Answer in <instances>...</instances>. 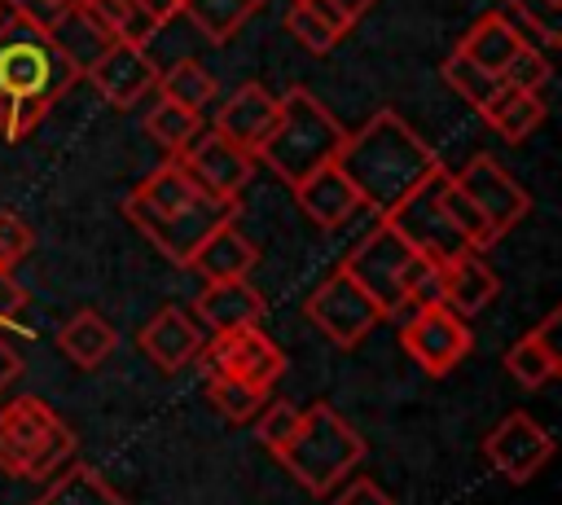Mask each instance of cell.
<instances>
[{
  "label": "cell",
  "instance_id": "cell-1",
  "mask_svg": "<svg viewBox=\"0 0 562 505\" xmlns=\"http://www.w3.org/2000/svg\"><path fill=\"white\" fill-rule=\"evenodd\" d=\"M334 162L351 180L360 206H369L378 220L391 206H400L417 184H426L435 171H443V158L395 110H378L356 132H347Z\"/></svg>",
  "mask_w": 562,
  "mask_h": 505
},
{
  "label": "cell",
  "instance_id": "cell-2",
  "mask_svg": "<svg viewBox=\"0 0 562 505\" xmlns=\"http://www.w3.org/2000/svg\"><path fill=\"white\" fill-rule=\"evenodd\" d=\"M123 215L171 259V263H189V255L206 242V233H215L220 224L237 220V198H215L206 193L180 158H167L162 167H154L123 202Z\"/></svg>",
  "mask_w": 562,
  "mask_h": 505
},
{
  "label": "cell",
  "instance_id": "cell-3",
  "mask_svg": "<svg viewBox=\"0 0 562 505\" xmlns=\"http://www.w3.org/2000/svg\"><path fill=\"white\" fill-rule=\"evenodd\" d=\"M75 79L79 75L53 48L44 26L18 13L0 18V136L9 145L31 136Z\"/></svg>",
  "mask_w": 562,
  "mask_h": 505
},
{
  "label": "cell",
  "instance_id": "cell-4",
  "mask_svg": "<svg viewBox=\"0 0 562 505\" xmlns=\"http://www.w3.org/2000/svg\"><path fill=\"white\" fill-rule=\"evenodd\" d=\"M347 127L334 119V110L303 83H294L285 97H277V123L263 136L259 154L268 171H277L285 184H299L303 176L329 167L342 149Z\"/></svg>",
  "mask_w": 562,
  "mask_h": 505
},
{
  "label": "cell",
  "instance_id": "cell-5",
  "mask_svg": "<svg viewBox=\"0 0 562 505\" xmlns=\"http://www.w3.org/2000/svg\"><path fill=\"white\" fill-rule=\"evenodd\" d=\"M277 461L294 474V483L303 492L325 496L351 474V465L364 461V439L334 404H312V408H303L299 430L277 452Z\"/></svg>",
  "mask_w": 562,
  "mask_h": 505
},
{
  "label": "cell",
  "instance_id": "cell-6",
  "mask_svg": "<svg viewBox=\"0 0 562 505\" xmlns=\"http://www.w3.org/2000/svg\"><path fill=\"white\" fill-rule=\"evenodd\" d=\"M75 457V430L40 395L0 408V470L13 479H53Z\"/></svg>",
  "mask_w": 562,
  "mask_h": 505
},
{
  "label": "cell",
  "instance_id": "cell-7",
  "mask_svg": "<svg viewBox=\"0 0 562 505\" xmlns=\"http://www.w3.org/2000/svg\"><path fill=\"white\" fill-rule=\"evenodd\" d=\"M417 259H422V255H417L386 220H378V228H369V233L347 250V259H342L338 268L378 303L382 316H395V312L408 307V277H413Z\"/></svg>",
  "mask_w": 562,
  "mask_h": 505
},
{
  "label": "cell",
  "instance_id": "cell-8",
  "mask_svg": "<svg viewBox=\"0 0 562 505\" xmlns=\"http://www.w3.org/2000/svg\"><path fill=\"white\" fill-rule=\"evenodd\" d=\"M443 171H448V167H443ZM443 171H435L426 184H417L400 206H391V211L382 215L417 255H426V259H435V263H448L452 255L470 250V242L457 233V224H452L448 211H443V198H439Z\"/></svg>",
  "mask_w": 562,
  "mask_h": 505
},
{
  "label": "cell",
  "instance_id": "cell-9",
  "mask_svg": "<svg viewBox=\"0 0 562 505\" xmlns=\"http://www.w3.org/2000/svg\"><path fill=\"white\" fill-rule=\"evenodd\" d=\"M400 343L413 356V364H422V373L443 378L470 356V325H465V316H457L452 307L430 299V303H417V312L404 321Z\"/></svg>",
  "mask_w": 562,
  "mask_h": 505
},
{
  "label": "cell",
  "instance_id": "cell-10",
  "mask_svg": "<svg viewBox=\"0 0 562 505\" xmlns=\"http://www.w3.org/2000/svg\"><path fill=\"white\" fill-rule=\"evenodd\" d=\"M198 356L206 360V373L237 378L259 391H272V382H281V373H285V351L259 325L220 329V334H211V347H202Z\"/></svg>",
  "mask_w": 562,
  "mask_h": 505
},
{
  "label": "cell",
  "instance_id": "cell-11",
  "mask_svg": "<svg viewBox=\"0 0 562 505\" xmlns=\"http://www.w3.org/2000/svg\"><path fill=\"white\" fill-rule=\"evenodd\" d=\"M303 312H307V321H312L334 347H356V343H364L369 329L382 321L378 303H373L342 268H338L334 277H325V281L307 294Z\"/></svg>",
  "mask_w": 562,
  "mask_h": 505
},
{
  "label": "cell",
  "instance_id": "cell-12",
  "mask_svg": "<svg viewBox=\"0 0 562 505\" xmlns=\"http://www.w3.org/2000/svg\"><path fill=\"white\" fill-rule=\"evenodd\" d=\"M457 189L479 206V215L492 224L496 237H505L527 211H531V193L492 158V154H474L465 167L452 171Z\"/></svg>",
  "mask_w": 562,
  "mask_h": 505
},
{
  "label": "cell",
  "instance_id": "cell-13",
  "mask_svg": "<svg viewBox=\"0 0 562 505\" xmlns=\"http://www.w3.org/2000/svg\"><path fill=\"white\" fill-rule=\"evenodd\" d=\"M483 457H487V465H492L496 474H505L509 483H527V479H536V474L544 470V461L553 457V435H549L536 417H527L522 408H514V413H505V417L487 430Z\"/></svg>",
  "mask_w": 562,
  "mask_h": 505
},
{
  "label": "cell",
  "instance_id": "cell-14",
  "mask_svg": "<svg viewBox=\"0 0 562 505\" xmlns=\"http://www.w3.org/2000/svg\"><path fill=\"white\" fill-rule=\"evenodd\" d=\"M83 79H92V88L105 97V105L132 110V105H140L149 92H158V61L145 53V44H136V40H114V44L92 61V70H88Z\"/></svg>",
  "mask_w": 562,
  "mask_h": 505
},
{
  "label": "cell",
  "instance_id": "cell-15",
  "mask_svg": "<svg viewBox=\"0 0 562 505\" xmlns=\"http://www.w3.org/2000/svg\"><path fill=\"white\" fill-rule=\"evenodd\" d=\"M180 162H184V171H189L206 193H215V198H237V193L250 184V176H255V158H250L246 149H237L233 141H224L215 127H211L206 136L198 132V136L184 145Z\"/></svg>",
  "mask_w": 562,
  "mask_h": 505
},
{
  "label": "cell",
  "instance_id": "cell-16",
  "mask_svg": "<svg viewBox=\"0 0 562 505\" xmlns=\"http://www.w3.org/2000/svg\"><path fill=\"white\" fill-rule=\"evenodd\" d=\"M272 123H277V92H268L255 79L233 88V97L220 101V110H215V132L224 141H233L237 149H246L250 158L259 154V145L272 132Z\"/></svg>",
  "mask_w": 562,
  "mask_h": 505
},
{
  "label": "cell",
  "instance_id": "cell-17",
  "mask_svg": "<svg viewBox=\"0 0 562 505\" xmlns=\"http://www.w3.org/2000/svg\"><path fill=\"white\" fill-rule=\"evenodd\" d=\"M44 31H48L53 48L70 61V70H75V75H88V70H92V61H97L114 40H119V35L110 31V22H105L97 9H88L83 0H70V4H66V9L44 26Z\"/></svg>",
  "mask_w": 562,
  "mask_h": 505
},
{
  "label": "cell",
  "instance_id": "cell-18",
  "mask_svg": "<svg viewBox=\"0 0 562 505\" xmlns=\"http://www.w3.org/2000/svg\"><path fill=\"white\" fill-rule=\"evenodd\" d=\"M136 347H140L158 369L176 373V369H184V364L198 360V351H202V329H198V321H193L184 307H171V303H167V307H158V312L140 325Z\"/></svg>",
  "mask_w": 562,
  "mask_h": 505
},
{
  "label": "cell",
  "instance_id": "cell-19",
  "mask_svg": "<svg viewBox=\"0 0 562 505\" xmlns=\"http://www.w3.org/2000/svg\"><path fill=\"white\" fill-rule=\"evenodd\" d=\"M435 294L457 316H474V312H483L501 294V277L492 272L483 250H461L448 263H439V290Z\"/></svg>",
  "mask_w": 562,
  "mask_h": 505
},
{
  "label": "cell",
  "instance_id": "cell-20",
  "mask_svg": "<svg viewBox=\"0 0 562 505\" xmlns=\"http://www.w3.org/2000/svg\"><path fill=\"white\" fill-rule=\"evenodd\" d=\"M558 329H562V312L553 307V312H544V321L531 334H522L505 351V373L522 391H540L544 382L558 378V369H562V338H558Z\"/></svg>",
  "mask_w": 562,
  "mask_h": 505
},
{
  "label": "cell",
  "instance_id": "cell-21",
  "mask_svg": "<svg viewBox=\"0 0 562 505\" xmlns=\"http://www.w3.org/2000/svg\"><path fill=\"white\" fill-rule=\"evenodd\" d=\"M290 189H294L303 215H307L316 228H338V224H347V220L360 211V198H356L351 180L338 171V162H329V167L303 176V180L290 184Z\"/></svg>",
  "mask_w": 562,
  "mask_h": 505
},
{
  "label": "cell",
  "instance_id": "cell-22",
  "mask_svg": "<svg viewBox=\"0 0 562 505\" xmlns=\"http://www.w3.org/2000/svg\"><path fill=\"white\" fill-rule=\"evenodd\" d=\"M193 312L202 316V325L211 334L220 329H237V325H259L263 321V294L246 281V277H233V281H206L193 299Z\"/></svg>",
  "mask_w": 562,
  "mask_h": 505
},
{
  "label": "cell",
  "instance_id": "cell-23",
  "mask_svg": "<svg viewBox=\"0 0 562 505\" xmlns=\"http://www.w3.org/2000/svg\"><path fill=\"white\" fill-rule=\"evenodd\" d=\"M259 263V246L228 220V224H220L215 233H206V242L189 255V263L184 268H193L198 277H202V285L206 281H233V277H250V268Z\"/></svg>",
  "mask_w": 562,
  "mask_h": 505
},
{
  "label": "cell",
  "instance_id": "cell-24",
  "mask_svg": "<svg viewBox=\"0 0 562 505\" xmlns=\"http://www.w3.org/2000/svg\"><path fill=\"white\" fill-rule=\"evenodd\" d=\"M527 40L518 35V26L509 22V13H501V9H492V13H483V18H474L470 22V31L457 40V48L452 53H461V57H470L474 66H483V70H505V61L522 48Z\"/></svg>",
  "mask_w": 562,
  "mask_h": 505
},
{
  "label": "cell",
  "instance_id": "cell-25",
  "mask_svg": "<svg viewBox=\"0 0 562 505\" xmlns=\"http://www.w3.org/2000/svg\"><path fill=\"white\" fill-rule=\"evenodd\" d=\"M119 347V334L114 325L97 312V307H79L61 329H57V351L79 364V369H101Z\"/></svg>",
  "mask_w": 562,
  "mask_h": 505
},
{
  "label": "cell",
  "instance_id": "cell-26",
  "mask_svg": "<svg viewBox=\"0 0 562 505\" xmlns=\"http://www.w3.org/2000/svg\"><path fill=\"white\" fill-rule=\"evenodd\" d=\"M483 123L501 136V141H509V145H518V141H527L540 123H544V92H522V88H501L483 110Z\"/></svg>",
  "mask_w": 562,
  "mask_h": 505
},
{
  "label": "cell",
  "instance_id": "cell-27",
  "mask_svg": "<svg viewBox=\"0 0 562 505\" xmlns=\"http://www.w3.org/2000/svg\"><path fill=\"white\" fill-rule=\"evenodd\" d=\"M35 505H127V496L119 487L105 483V474H97L92 465H61V474L48 479V487L40 492Z\"/></svg>",
  "mask_w": 562,
  "mask_h": 505
},
{
  "label": "cell",
  "instance_id": "cell-28",
  "mask_svg": "<svg viewBox=\"0 0 562 505\" xmlns=\"http://www.w3.org/2000/svg\"><path fill=\"white\" fill-rule=\"evenodd\" d=\"M259 4H263V0H180L176 13L189 18L202 40L228 44V40L259 13Z\"/></svg>",
  "mask_w": 562,
  "mask_h": 505
},
{
  "label": "cell",
  "instance_id": "cell-29",
  "mask_svg": "<svg viewBox=\"0 0 562 505\" xmlns=\"http://www.w3.org/2000/svg\"><path fill=\"white\" fill-rule=\"evenodd\" d=\"M202 132V114L198 110H184V105H176V101H154L149 105V114H145V136L167 154V158H180L184 154V145L193 141Z\"/></svg>",
  "mask_w": 562,
  "mask_h": 505
},
{
  "label": "cell",
  "instance_id": "cell-30",
  "mask_svg": "<svg viewBox=\"0 0 562 505\" xmlns=\"http://www.w3.org/2000/svg\"><path fill=\"white\" fill-rule=\"evenodd\" d=\"M158 92H162L167 101H176V105H184V110H198V114H202V110L215 101L220 83H215V75H211L202 61L184 57V61H176V66L158 70Z\"/></svg>",
  "mask_w": 562,
  "mask_h": 505
},
{
  "label": "cell",
  "instance_id": "cell-31",
  "mask_svg": "<svg viewBox=\"0 0 562 505\" xmlns=\"http://www.w3.org/2000/svg\"><path fill=\"white\" fill-rule=\"evenodd\" d=\"M509 22L518 26V35L527 44H536L540 53L558 48V26H562V0H505Z\"/></svg>",
  "mask_w": 562,
  "mask_h": 505
},
{
  "label": "cell",
  "instance_id": "cell-32",
  "mask_svg": "<svg viewBox=\"0 0 562 505\" xmlns=\"http://www.w3.org/2000/svg\"><path fill=\"white\" fill-rule=\"evenodd\" d=\"M439 75H443V83H448L470 110H483V105L505 88V79H501L496 70H483V66H474V61L461 57V53H452V57L439 66Z\"/></svg>",
  "mask_w": 562,
  "mask_h": 505
},
{
  "label": "cell",
  "instance_id": "cell-33",
  "mask_svg": "<svg viewBox=\"0 0 562 505\" xmlns=\"http://www.w3.org/2000/svg\"><path fill=\"white\" fill-rule=\"evenodd\" d=\"M206 400H211V408H215L224 422L241 426V422H255V413L268 404V391L246 386V382H237V378L206 373Z\"/></svg>",
  "mask_w": 562,
  "mask_h": 505
},
{
  "label": "cell",
  "instance_id": "cell-34",
  "mask_svg": "<svg viewBox=\"0 0 562 505\" xmlns=\"http://www.w3.org/2000/svg\"><path fill=\"white\" fill-rule=\"evenodd\" d=\"M83 4L97 9V13L110 22V31H114L119 40H136V44H145V40L158 31L154 13H149L140 0H83Z\"/></svg>",
  "mask_w": 562,
  "mask_h": 505
},
{
  "label": "cell",
  "instance_id": "cell-35",
  "mask_svg": "<svg viewBox=\"0 0 562 505\" xmlns=\"http://www.w3.org/2000/svg\"><path fill=\"white\" fill-rule=\"evenodd\" d=\"M285 31L307 48V53H329L338 40H342V31L325 18V13H316V9H307L303 0H290V13H285Z\"/></svg>",
  "mask_w": 562,
  "mask_h": 505
},
{
  "label": "cell",
  "instance_id": "cell-36",
  "mask_svg": "<svg viewBox=\"0 0 562 505\" xmlns=\"http://www.w3.org/2000/svg\"><path fill=\"white\" fill-rule=\"evenodd\" d=\"M501 79H505L509 88H522V92H544V88H549V79H553L549 53H540L536 44H522V48L505 61Z\"/></svg>",
  "mask_w": 562,
  "mask_h": 505
},
{
  "label": "cell",
  "instance_id": "cell-37",
  "mask_svg": "<svg viewBox=\"0 0 562 505\" xmlns=\"http://www.w3.org/2000/svg\"><path fill=\"white\" fill-rule=\"evenodd\" d=\"M299 417H303V408H294V404H285V400L263 404V408L255 413V435H259V444L277 457V452L290 444V435L299 430Z\"/></svg>",
  "mask_w": 562,
  "mask_h": 505
},
{
  "label": "cell",
  "instance_id": "cell-38",
  "mask_svg": "<svg viewBox=\"0 0 562 505\" xmlns=\"http://www.w3.org/2000/svg\"><path fill=\"white\" fill-rule=\"evenodd\" d=\"M35 246V233L13 215V211H0V268H13L31 255Z\"/></svg>",
  "mask_w": 562,
  "mask_h": 505
},
{
  "label": "cell",
  "instance_id": "cell-39",
  "mask_svg": "<svg viewBox=\"0 0 562 505\" xmlns=\"http://www.w3.org/2000/svg\"><path fill=\"white\" fill-rule=\"evenodd\" d=\"M303 4H307V9H316V13H325V18L347 35V31H351V26H356V22H360L378 0H303Z\"/></svg>",
  "mask_w": 562,
  "mask_h": 505
},
{
  "label": "cell",
  "instance_id": "cell-40",
  "mask_svg": "<svg viewBox=\"0 0 562 505\" xmlns=\"http://www.w3.org/2000/svg\"><path fill=\"white\" fill-rule=\"evenodd\" d=\"M22 307H26V290L18 285L13 268H0V329L4 325H18L22 321Z\"/></svg>",
  "mask_w": 562,
  "mask_h": 505
},
{
  "label": "cell",
  "instance_id": "cell-41",
  "mask_svg": "<svg viewBox=\"0 0 562 505\" xmlns=\"http://www.w3.org/2000/svg\"><path fill=\"white\" fill-rule=\"evenodd\" d=\"M334 505H395V501L386 496L382 483H373V479H351V483L334 496Z\"/></svg>",
  "mask_w": 562,
  "mask_h": 505
},
{
  "label": "cell",
  "instance_id": "cell-42",
  "mask_svg": "<svg viewBox=\"0 0 562 505\" xmlns=\"http://www.w3.org/2000/svg\"><path fill=\"white\" fill-rule=\"evenodd\" d=\"M66 4H70V0H4L9 13L26 18V22H35V26H48Z\"/></svg>",
  "mask_w": 562,
  "mask_h": 505
},
{
  "label": "cell",
  "instance_id": "cell-43",
  "mask_svg": "<svg viewBox=\"0 0 562 505\" xmlns=\"http://www.w3.org/2000/svg\"><path fill=\"white\" fill-rule=\"evenodd\" d=\"M18 373H22V356H18V347L4 338V329H0V391L9 386V382H18Z\"/></svg>",
  "mask_w": 562,
  "mask_h": 505
},
{
  "label": "cell",
  "instance_id": "cell-44",
  "mask_svg": "<svg viewBox=\"0 0 562 505\" xmlns=\"http://www.w3.org/2000/svg\"><path fill=\"white\" fill-rule=\"evenodd\" d=\"M140 4H145V9L154 13V22L162 26L167 18H176V4H180V0H140Z\"/></svg>",
  "mask_w": 562,
  "mask_h": 505
},
{
  "label": "cell",
  "instance_id": "cell-45",
  "mask_svg": "<svg viewBox=\"0 0 562 505\" xmlns=\"http://www.w3.org/2000/svg\"><path fill=\"white\" fill-rule=\"evenodd\" d=\"M4 13H9V9H4V0H0V18H4Z\"/></svg>",
  "mask_w": 562,
  "mask_h": 505
}]
</instances>
